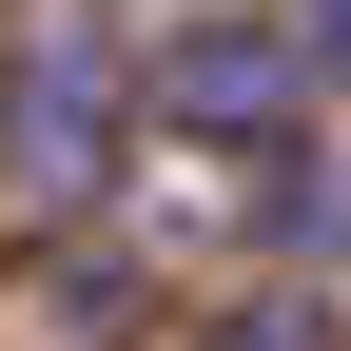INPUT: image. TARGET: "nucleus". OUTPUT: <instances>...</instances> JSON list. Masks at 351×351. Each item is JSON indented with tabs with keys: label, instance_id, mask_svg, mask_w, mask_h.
<instances>
[{
	"label": "nucleus",
	"instance_id": "f257e3e1",
	"mask_svg": "<svg viewBox=\"0 0 351 351\" xmlns=\"http://www.w3.org/2000/svg\"><path fill=\"white\" fill-rule=\"evenodd\" d=\"M117 156H137V39H117V0H39L20 59H0V195L98 215Z\"/></svg>",
	"mask_w": 351,
	"mask_h": 351
},
{
	"label": "nucleus",
	"instance_id": "f03ea898",
	"mask_svg": "<svg viewBox=\"0 0 351 351\" xmlns=\"http://www.w3.org/2000/svg\"><path fill=\"white\" fill-rule=\"evenodd\" d=\"M313 39L293 20H176V39H137V137H215V156H293L313 137Z\"/></svg>",
	"mask_w": 351,
	"mask_h": 351
},
{
	"label": "nucleus",
	"instance_id": "7ed1b4c3",
	"mask_svg": "<svg viewBox=\"0 0 351 351\" xmlns=\"http://www.w3.org/2000/svg\"><path fill=\"white\" fill-rule=\"evenodd\" d=\"M195 351H351V313H313L293 274H254V293H234V313H215Z\"/></svg>",
	"mask_w": 351,
	"mask_h": 351
},
{
	"label": "nucleus",
	"instance_id": "20e7f679",
	"mask_svg": "<svg viewBox=\"0 0 351 351\" xmlns=\"http://www.w3.org/2000/svg\"><path fill=\"white\" fill-rule=\"evenodd\" d=\"M293 39H313V78L351 98V0H293Z\"/></svg>",
	"mask_w": 351,
	"mask_h": 351
}]
</instances>
